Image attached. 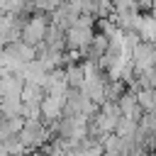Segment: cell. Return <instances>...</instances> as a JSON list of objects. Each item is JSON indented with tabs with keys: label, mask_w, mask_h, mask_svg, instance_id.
<instances>
[{
	"label": "cell",
	"mask_w": 156,
	"mask_h": 156,
	"mask_svg": "<svg viewBox=\"0 0 156 156\" xmlns=\"http://www.w3.org/2000/svg\"><path fill=\"white\" fill-rule=\"evenodd\" d=\"M49 27H51V12H32L24 22H22V32H20V41H24L27 46L37 49L44 44L46 34H49Z\"/></svg>",
	"instance_id": "cell-1"
},
{
	"label": "cell",
	"mask_w": 156,
	"mask_h": 156,
	"mask_svg": "<svg viewBox=\"0 0 156 156\" xmlns=\"http://www.w3.org/2000/svg\"><path fill=\"white\" fill-rule=\"evenodd\" d=\"M46 127L41 124V119H24L22 122V129L17 132V139L22 141L24 151H32L37 146H41L46 141Z\"/></svg>",
	"instance_id": "cell-2"
}]
</instances>
